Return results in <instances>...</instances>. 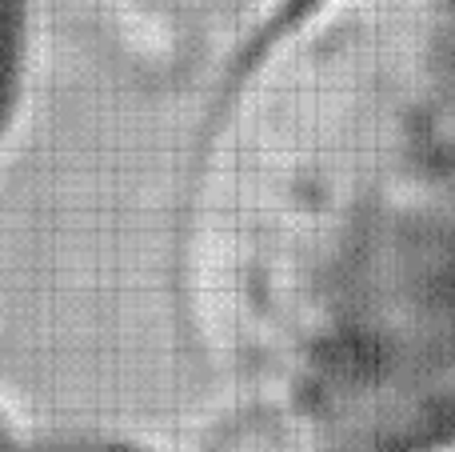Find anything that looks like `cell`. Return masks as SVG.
Instances as JSON below:
<instances>
[{
	"label": "cell",
	"mask_w": 455,
	"mask_h": 452,
	"mask_svg": "<svg viewBox=\"0 0 455 452\" xmlns=\"http://www.w3.org/2000/svg\"><path fill=\"white\" fill-rule=\"evenodd\" d=\"M20 48H24V20L20 0H0V128L16 101L20 85Z\"/></svg>",
	"instance_id": "7a4b0ae2"
},
{
	"label": "cell",
	"mask_w": 455,
	"mask_h": 452,
	"mask_svg": "<svg viewBox=\"0 0 455 452\" xmlns=\"http://www.w3.org/2000/svg\"><path fill=\"white\" fill-rule=\"evenodd\" d=\"M200 288L299 452L455 440V0H307L240 85Z\"/></svg>",
	"instance_id": "6da1fadb"
}]
</instances>
